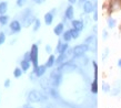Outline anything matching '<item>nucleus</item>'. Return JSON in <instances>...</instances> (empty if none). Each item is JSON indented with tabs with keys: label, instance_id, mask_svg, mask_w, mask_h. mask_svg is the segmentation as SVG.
Returning a JSON list of instances; mask_svg holds the SVG:
<instances>
[{
	"label": "nucleus",
	"instance_id": "1",
	"mask_svg": "<svg viewBox=\"0 0 121 108\" xmlns=\"http://www.w3.org/2000/svg\"><path fill=\"white\" fill-rule=\"evenodd\" d=\"M36 21V18H35V15H32V11H31V9H27V10H25L23 12H22L21 15V22L22 24L25 25V27H29L32 22Z\"/></svg>",
	"mask_w": 121,
	"mask_h": 108
},
{
	"label": "nucleus",
	"instance_id": "2",
	"mask_svg": "<svg viewBox=\"0 0 121 108\" xmlns=\"http://www.w3.org/2000/svg\"><path fill=\"white\" fill-rule=\"evenodd\" d=\"M28 99H29V101H31V103H39V101L47 100L48 97L46 95H43L41 92H39V90L33 89V90H31L29 93V95H28Z\"/></svg>",
	"mask_w": 121,
	"mask_h": 108
},
{
	"label": "nucleus",
	"instance_id": "3",
	"mask_svg": "<svg viewBox=\"0 0 121 108\" xmlns=\"http://www.w3.org/2000/svg\"><path fill=\"white\" fill-rule=\"evenodd\" d=\"M89 50V45L86 43L82 44H78L73 47V56L77 58V56H81V55H84V53Z\"/></svg>",
	"mask_w": 121,
	"mask_h": 108
},
{
	"label": "nucleus",
	"instance_id": "4",
	"mask_svg": "<svg viewBox=\"0 0 121 108\" xmlns=\"http://www.w3.org/2000/svg\"><path fill=\"white\" fill-rule=\"evenodd\" d=\"M38 54H39V51H38L37 44H33L31 46V50H30V55H31V62L33 64V69L38 67Z\"/></svg>",
	"mask_w": 121,
	"mask_h": 108
},
{
	"label": "nucleus",
	"instance_id": "5",
	"mask_svg": "<svg viewBox=\"0 0 121 108\" xmlns=\"http://www.w3.org/2000/svg\"><path fill=\"white\" fill-rule=\"evenodd\" d=\"M95 10H97V4H92L91 1H89V0L83 4V12L86 15L95 12Z\"/></svg>",
	"mask_w": 121,
	"mask_h": 108
},
{
	"label": "nucleus",
	"instance_id": "6",
	"mask_svg": "<svg viewBox=\"0 0 121 108\" xmlns=\"http://www.w3.org/2000/svg\"><path fill=\"white\" fill-rule=\"evenodd\" d=\"M73 15H74L73 7H72V4H69V6L66 8V11H65V17L67 18V20H73Z\"/></svg>",
	"mask_w": 121,
	"mask_h": 108
},
{
	"label": "nucleus",
	"instance_id": "7",
	"mask_svg": "<svg viewBox=\"0 0 121 108\" xmlns=\"http://www.w3.org/2000/svg\"><path fill=\"white\" fill-rule=\"evenodd\" d=\"M71 25L72 28H74L78 31H82L84 29V22H82L81 20H71Z\"/></svg>",
	"mask_w": 121,
	"mask_h": 108
},
{
	"label": "nucleus",
	"instance_id": "8",
	"mask_svg": "<svg viewBox=\"0 0 121 108\" xmlns=\"http://www.w3.org/2000/svg\"><path fill=\"white\" fill-rule=\"evenodd\" d=\"M47 69H48V67L46 66V64H44V65H38V67L33 69V72H35L36 76H37L38 78H39V77H41V76H42L44 73H46Z\"/></svg>",
	"mask_w": 121,
	"mask_h": 108
},
{
	"label": "nucleus",
	"instance_id": "9",
	"mask_svg": "<svg viewBox=\"0 0 121 108\" xmlns=\"http://www.w3.org/2000/svg\"><path fill=\"white\" fill-rule=\"evenodd\" d=\"M10 30L13 33L20 32V30H21V23H20L18 20H13V21L10 23Z\"/></svg>",
	"mask_w": 121,
	"mask_h": 108
},
{
	"label": "nucleus",
	"instance_id": "10",
	"mask_svg": "<svg viewBox=\"0 0 121 108\" xmlns=\"http://www.w3.org/2000/svg\"><path fill=\"white\" fill-rule=\"evenodd\" d=\"M68 58H69V56H68V54H67V53L59 54V56L56 58V64H57V65H61L62 63H65Z\"/></svg>",
	"mask_w": 121,
	"mask_h": 108
},
{
	"label": "nucleus",
	"instance_id": "11",
	"mask_svg": "<svg viewBox=\"0 0 121 108\" xmlns=\"http://www.w3.org/2000/svg\"><path fill=\"white\" fill-rule=\"evenodd\" d=\"M63 30H65V23L61 22V23H59L55 27V29H53V32H55L56 35H61L63 33Z\"/></svg>",
	"mask_w": 121,
	"mask_h": 108
},
{
	"label": "nucleus",
	"instance_id": "12",
	"mask_svg": "<svg viewBox=\"0 0 121 108\" xmlns=\"http://www.w3.org/2000/svg\"><path fill=\"white\" fill-rule=\"evenodd\" d=\"M119 9H121V0H113L110 4V10L116 11Z\"/></svg>",
	"mask_w": 121,
	"mask_h": 108
},
{
	"label": "nucleus",
	"instance_id": "13",
	"mask_svg": "<svg viewBox=\"0 0 121 108\" xmlns=\"http://www.w3.org/2000/svg\"><path fill=\"white\" fill-rule=\"evenodd\" d=\"M53 21V15L51 13V11L50 12H47L46 15H44V22H46V24L47 25H50Z\"/></svg>",
	"mask_w": 121,
	"mask_h": 108
},
{
	"label": "nucleus",
	"instance_id": "14",
	"mask_svg": "<svg viewBox=\"0 0 121 108\" xmlns=\"http://www.w3.org/2000/svg\"><path fill=\"white\" fill-rule=\"evenodd\" d=\"M7 10H8V2L7 1L0 2V15H6Z\"/></svg>",
	"mask_w": 121,
	"mask_h": 108
},
{
	"label": "nucleus",
	"instance_id": "15",
	"mask_svg": "<svg viewBox=\"0 0 121 108\" xmlns=\"http://www.w3.org/2000/svg\"><path fill=\"white\" fill-rule=\"evenodd\" d=\"M107 24H108V28H110V29H113L116 24H117V21H116V19H113L112 17H109V18L107 19Z\"/></svg>",
	"mask_w": 121,
	"mask_h": 108
},
{
	"label": "nucleus",
	"instance_id": "16",
	"mask_svg": "<svg viewBox=\"0 0 121 108\" xmlns=\"http://www.w3.org/2000/svg\"><path fill=\"white\" fill-rule=\"evenodd\" d=\"M20 65H21V69L23 72H26V71H28L30 67V62L27 61V60H22L21 62H20Z\"/></svg>",
	"mask_w": 121,
	"mask_h": 108
},
{
	"label": "nucleus",
	"instance_id": "17",
	"mask_svg": "<svg viewBox=\"0 0 121 108\" xmlns=\"http://www.w3.org/2000/svg\"><path fill=\"white\" fill-rule=\"evenodd\" d=\"M53 64H56V58H55V55H50L49 58H48L47 63H46V66L47 67H51V66H53Z\"/></svg>",
	"mask_w": 121,
	"mask_h": 108
},
{
	"label": "nucleus",
	"instance_id": "18",
	"mask_svg": "<svg viewBox=\"0 0 121 108\" xmlns=\"http://www.w3.org/2000/svg\"><path fill=\"white\" fill-rule=\"evenodd\" d=\"M62 40L65 42H69L70 40H72V36H71V33H70V30L66 31V32L62 33Z\"/></svg>",
	"mask_w": 121,
	"mask_h": 108
},
{
	"label": "nucleus",
	"instance_id": "19",
	"mask_svg": "<svg viewBox=\"0 0 121 108\" xmlns=\"http://www.w3.org/2000/svg\"><path fill=\"white\" fill-rule=\"evenodd\" d=\"M68 49H69V44L67 43H62V45L60 46V49L58 50V53L59 54H62V53H66L67 51H68Z\"/></svg>",
	"mask_w": 121,
	"mask_h": 108
},
{
	"label": "nucleus",
	"instance_id": "20",
	"mask_svg": "<svg viewBox=\"0 0 121 108\" xmlns=\"http://www.w3.org/2000/svg\"><path fill=\"white\" fill-rule=\"evenodd\" d=\"M9 21V17L6 15H0V24L1 25H6Z\"/></svg>",
	"mask_w": 121,
	"mask_h": 108
},
{
	"label": "nucleus",
	"instance_id": "21",
	"mask_svg": "<svg viewBox=\"0 0 121 108\" xmlns=\"http://www.w3.org/2000/svg\"><path fill=\"white\" fill-rule=\"evenodd\" d=\"M91 92L93 94L98 93V78H95V81H93V83L91 85Z\"/></svg>",
	"mask_w": 121,
	"mask_h": 108
},
{
	"label": "nucleus",
	"instance_id": "22",
	"mask_svg": "<svg viewBox=\"0 0 121 108\" xmlns=\"http://www.w3.org/2000/svg\"><path fill=\"white\" fill-rule=\"evenodd\" d=\"M70 33H71V36H72V39H78V38L80 36V31L76 30L74 28L70 29Z\"/></svg>",
	"mask_w": 121,
	"mask_h": 108
},
{
	"label": "nucleus",
	"instance_id": "23",
	"mask_svg": "<svg viewBox=\"0 0 121 108\" xmlns=\"http://www.w3.org/2000/svg\"><path fill=\"white\" fill-rule=\"evenodd\" d=\"M22 75V69L21 67H17L15 69V72H13V76H15L16 78H18V77H21Z\"/></svg>",
	"mask_w": 121,
	"mask_h": 108
},
{
	"label": "nucleus",
	"instance_id": "24",
	"mask_svg": "<svg viewBox=\"0 0 121 108\" xmlns=\"http://www.w3.org/2000/svg\"><path fill=\"white\" fill-rule=\"evenodd\" d=\"M33 23H35V25H33V31L36 32V31H38V30L40 29V25H41L40 20H39V19H36V21L33 22Z\"/></svg>",
	"mask_w": 121,
	"mask_h": 108
},
{
	"label": "nucleus",
	"instance_id": "25",
	"mask_svg": "<svg viewBox=\"0 0 121 108\" xmlns=\"http://www.w3.org/2000/svg\"><path fill=\"white\" fill-rule=\"evenodd\" d=\"M93 40H95V34H93V35L91 34L90 36H88V38L86 39V41H84V43L88 44V45H90V44L92 43V41H93Z\"/></svg>",
	"mask_w": 121,
	"mask_h": 108
},
{
	"label": "nucleus",
	"instance_id": "26",
	"mask_svg": "<svg viewBox=\"0 0 121 108\" xmlns=\"http://www.w3.org/2000/svg\"><path fill=\"white\" fill-rule=\"evenodd\" d=\"M50 94L52 95V97H55V98H58L59 97V94H58V92L56 90V88H50Z\"/></svg>",
	"mask_w": 121,
	"mask_h": 108
},
{
	"label": "nucleus",
	"instance_id": "27",
	"mask_svg": "<svg viewBox=\"0 0 121 108\" xmlns=\"http://www.w3.org/2000/svg\"><path fill=\"white\" fill-rule=\"evenodd\" d=\"M4 41H6V34L4 32H0V45L4 44Z\"/></svg>",
	"mask_w": 121,
	"mask_h": 108
},
{
	"label": "nucleus",
	"instance_id": "28",
	"mask_svg": "<svg viewBox=\"0 0 121 108\" xmlns=\"http://www.w3.org/2000/svg\"><path fill=\"white\" fill-rule=\"evenodd\" d=\"M26 2H27V0H17V6L18 7H22Z\"/></svg>",
	"mask_w": 121,
	"mask_h": 108
},
{
	"label": "nucleus",
	"instance_id": "29",
	"mask_svg": "<svg viewBox=\"0 0 121 108\" xmlns=\"http://www.w3.org/2000/svg\"><path fill=\"white\" fill-rule=\"evenodd\" d=\"M23 60H27V61H31V55H30V52H27L26 54H25V58H23Z\"/></svg>",
	"mask_w": 121,
	"mask_h": 108
},
{
	"label": "nucleus",
	"instance_id": "30",
	"mask_svg": "<svg viewBox=\"0 0 121 108\" xmlns=\"http://www.w3.org/2000/svg\"><path fill=\"white\" fill-rule=\"evenodd\" d=\"M103 90H104V92H109V90H110V86L107 83H103Z\"/></svg>",
	"mask_w": 121,
	"mask_h": 108
},
{
	"label": "nucleus",
	"instance_id": "31",
	"mask_svg": "<svg viewBox=\"0 0 121 108\" xmlns=\"http://www.w3.org/2000/svg\"><path fill=\"white\" fill-rule=\"evenodd\" d=\"M102 38H103V40H106L107 38H108V31H107V30H103V32H102Z\"/></svg>",
	"mask_w": 121,
	"mask_h": 108
},
{
	"label": "nucleus",
	"instance_id": "32",
	"mask_svg": "<svg viewBox=\"0 0 121 108\" xmlns=\"http://www.w3.org/2000/svg\"><path fill=\"white\" fill-rule=\"evenodd\" d=\"M61 45H62V41L60 40V41L58 42V44H57V47H56V51H57V52H58V50L60 49V46H61Z\"/></svg>",
	"mask_w": 121,
	"mask_h": 108
},
{
	"label": "nucleus",
	"instance_id": "33",
	"mask_svg": "<svg viewBox=\"0 0 121 108\" xmlns=\"http://www.w3.org/2000/svg\"><path fill=\"white\" fill-rule=\"evenodd\" d=\"M108 54H109V49H106V50H104V53H103V56H102L103 60L107 58V55H108Z\"/></svg>",
	"mask_w": 121,
	"mask_h": 108
},
{
	"label": "nucleus",
	"instance_id": "34",
	"mask_svg": "<svg viewBox=\"0 0 121 108\" xmlns=\"http://www.w3.org/2000/svg\"><path fill=\"white\" fill-rule=\"evenodd\" d=\"M93 20H95V21H97V20H98V12H97V10L93 12Z\"/></svg>",
	"mask_w": 121,
	"mask_h": 108
},
{
	"label": "nucleus",
	"instance_id": "35",
	"mask_svg": "<svg viewBox=\"0 0 121 108\" xmlns=\"http://www.w3.org/2000/svg\"><path fill=\"white\" fill-rule=\"evenodd\" d=\"M46 51H47L48 53H51V51H52L51 46H50V45H46Z\"/></svg>",
	"mask_w": 121,
	"mask_h": 108
},
{
	"label": "nucleus",
	"instance_id": "36",
	"mask_svg": "<svg viewBox=\"0 0 121 108\" xmlns=\"http://www.w3.org/2000/svg\"><path fill=\"white\" fill-rule=\"evenodd\" d=\"M9 86H10V79H7L4 82V87H9Z\"/></svg>",
	"mask_w": 121,
	"mask_h": 108
},
{
	"label": "nucleus",
	"instance_id": "37",
	"mask_svg": "<svg viewBox=\"0 0 121 108\" xmlns=\"http://www.w3.org/2000/svg\"><path fill=\"white\" fill-rule=\"evenodd\" d=\"M86 1H88V0H78V4H79V6H82Z\"/></svg>",
	"mask_w": 121,
	"mask_h": 108
},
{
	"label": "nucleus",
	"instance_id": "38",
	"mask_svg": "<svg viewBox=\"0 0 121 108\" xmlns=\"http://www.w3.org/2000/svg\"><path fill=\"white\" fill-rule=\"evenodd\" d=\"M33 2H36V4H42V2H44V0H33Z\"/></svg>",
	"mask_w": 121,
	"mask_h": 108
},
{
	"label": "nucleus",
	"instance_id": "39",
	"mask_svg": "<svg viewBox=\"0 0 121 108\" xmlns=\"http://www.w3.org/2000/svg\"><path fill=\"white\" fill-rule=\"evenodd\" d=\"M117 64H118V66H119V67H121V58H119V60H118Z\"/></svg>",
	"mask_w": 121,
	"mask_h": 108
},
{
	"label": "nucleus",
	"instance_id": "40",
	"mask_svg": "<svg viewBox=\"0 0 121 108\" xmlns=\"http://www.w3.org/2000/svg\"><path fill=\"white\" fill-rule=\"evenodd\" d=\"M23 108H33V107H31L30 105H26V106H25V107H23Z\"/></svg>",
	"mask_w": 121,
	"mask_h": 108
}]
</instances>
